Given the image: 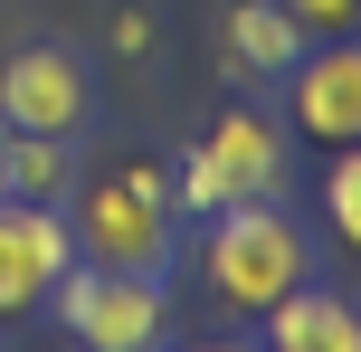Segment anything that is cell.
<instances>
[{
    "instance_id": "obj_13",
    "label": "cell",
    "mask_w": 361,
    "mask_h": 352,
    "mask_svg": "<svg viewBox=\"0 0 361 352\" xmlns=\"http://www.w3.org/2000/svg\"><path fill=\"white\" fill-rule=\"evenodd\" d=\"M114 48L143 57V48H152V19H143V10H114Z\"/></svg>"
},
{
    "instance_id": "obj_10",
    "label": "cell",
    "mask_w": 361,
    "mask_h": 352,
    "mask_svg": "<svg viewBox=\"0 0 361 352\" xmlns=\"http://www.w3.org/2000/svg\"><path fill=\"white\" fill-rule=\"evenodd\" d=\"M10 190L19 200H67V133H10Z\"/></svg>"
},
{
    "instance_id": "obj_2",
    "label": "cell",
    "mask_w": 361,
    "mask_h": 352,
    "mask_svg": "<svg viewBox=\"0 0 361 352\" xmlns=\"http://www.w3.org/2000/svg\"><path fill=\"white\" fill-rule=\"evenodd\" d=\"M200 267H209V296L228 305V315H267V305H286L295 286L314 277V238L276 200H238V210L209 219Z\"/></svg>"
},
{
    "instance_id": "obj_4",
    "label": "cell",
    "mask_w": 361,
    "mask_h": 352,
    "mask_svg": "<svg viewBox=\"0 0 361 352\" xmlns=\"http://www.w3.org/2000/svg\"><path fill=\"white\" fill-rule=\"evenodd\" d=\"M57 324H67L86 352H143L162 343V277L152 267H105V257H76L67 277H57Z\"/></svg>"
},
{
    "instance_id": "obj_12",
    "label": "cell",
    "mask_w": 361,
    "mask_h": 352,
    "mask_svg": "<svg viewBox=\"0 0 361 352\" xmlns=\"http://www.w3.org/2000/svg\"><path fill=\"white\" fill-rule=\"evenodd\" d=\"M286 10H295L305 38H352L361 29V0H286Z\"/></svg>"
},
{
    "instance_id": "obj_3",
    "label": "cell",
    "mask_w": 361,
    "mask_h": 352,
    "mask_svg": "<svg viewBox=\"0 0 361 352\" xmlns=\"http://www.w3.org/2000/svg\"><path fill=\"white\" fill-rule=\"evenodd\" d=\"M276 181H286V133H276L267 114H219L190 143L171 200H180V219H219V210H238V200H276Z\"/></svg>"
},
{
    "instance_id": "obj_1",
    "label": "cell",
    "mask_w": 361,
    "mask_h": 352,
    "mask_svg": "<svg viewBox=\"0 0 361 352\" xmlns=\"http://www.w3.org/2000/svg\"><path fill=\"white\" fill-rule=\"evenodd\" d=\"M76 257H105V267H152L162 277L171 248H180V200H171V171L152 152H114L76 181Z\"/></svg>"
},
{
    "instance_id": "obj_7",
    "label": "cell",
    "mask_w": 361,
    "mask_h": 352,
    "mask_svg": "<svg viewBox=\"0 0 361 352\" xmlns=\"http://www.w3.org/2000/svg\"><path fill=\"white\" fill-rule=\"evenodd\" d=\"M286 76H295V133L305 143H361V38H324Z\"/></svg>"
},
{
    "instance_id": "obj_5",
    "label": "cell",
    "mask_w": 361,
    "mask_h": 352,
    "mask_svg": "<svg viewBox=\"0 0 361 352\" xmlns=\"http://www.w3.org/2000/svg\"><path fill=\"white\" fill-rule=\"evenodd\" d=\"M76 267V229L57 200H19L0 190V324H29L57 296V277Z\"/></svg>"
},
{
    "instance_id": "obj_9",
    "label": "cell",
    "mask_w": 361,
    "mask_h": 352,
    "mask_svg": "<svg viewBox=\"0 0 361 352\" xmlns=\"http://www.w3.org/2000/svg\"><path fill=\"white\" fill-rule=\"evenodd\" d=\"M228 57H238V76H286L295 57H305L295 10H286V0H238V10H228Z\"/></svg>"
},
{
    "instance_id": "obj_8",
    "label": "cell",
    "mask_w": 361,
    "mask_h": 352,
    "mask_svg": "<svg viewBox=\"0 0 361 352\" xmlns=\"http://www.w3.org/2000/svg\"><path fill=\"white\" fill-rule=\"evenodd\" d=\"M257 324H267V343H276V352H361V315H352L343 296H324L314 277L295 286L286 305H267Z\"/></svg>"
},
{
    "instance_id": "obj_6",
    "label": "cell",
    "mask_w": 361,
    "mask_h": 352,
    "mask_svg": "<svg viewBox=\"0 0 361 352\" xmlns=\"http://www.w3.org/2000/svg\"><path fill=\"white\" fill-rule=\"evenodd\" d=\"M86 105H95V86H86V67H76V48H19L10 67H0V124L10 133H76L86 124Z\"/></svg>"
},
{
    "instance_id": "obj_14",
    "label": "cell",
    "mask_w": 361,
    "mask_h": 352,
    "mask_svg": "<svg viewBox=\"0 0 361 352\" xmlns=\"http://www.w3.org/2000/svg\"><path fill=\"white\" fill-rule=\"evenodd\" d=\"M0 190H10V124H0Z\"/></svg>"
},
{
    "instance_id": "obj_11",
    "label": "cell",
    "mask_w": 361,
    "mask_h": 352,
    "mask_svg": "<svg viewBox=\"0 0 361 352\" xmlns=\"http://www.w3.org/2000/svg\"><path fill=\"white\" fill-rule=\"evenodd\" d=\"M324 219L333 238L361 248V143H333V171H324Z\"/></svg>"
}]
</instances>
